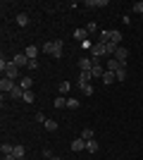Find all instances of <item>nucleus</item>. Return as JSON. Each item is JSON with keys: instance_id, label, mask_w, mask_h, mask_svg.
<instances>
[{"instance_id": "nucleus-17", "label": "nucleus", "mask_w": 143, "mask_h": 160, "mask_svg": "<svg viewBox=\"0 0 143 160\" xmlns=\"http://www.w3.org/2000/svg\"><path fill=\"white\" fill-rule=\"evenodd\" d=\"M91 74H93V77H102V74H105V65H100V62H98V65H93Z\"/></svg>"}, {"instance_id": "nucleus-21", "label": "nucleus", "mask_w": 143, "mask_h": 160, "mask_svg": "<svg viewBox=\"0 0 143 160\" xmlns=\"http://www.w3.org/2000/svg\"><path fill=\"white\" fill-rule=\"evenodd\" d=\"M79 88H81L83 96H93V86L91 84H79Z\"/></svg>"}, {"instance_id": "nucleus-4", "label": "nucleus", "mask_w": 143, "mask_h": 160, "mask_svg": "<svg viewBox=\"0 0 143 160\" xmlns=\"http://www.w3.org/2000/svg\"><path fill=\"white\" fill-rule=\"evenodd\" d=\"M115 60L122 62V65H126V60H129V48L119 46V48H117V53H115Z\"/></svg>"}, {"instance_id": "nucleus-3", "label": "nucleus", "mask_w": 143, "mask_h": 160, "mask_svg": "<svg viewBox=\"0 0 143 160\" xmlns=\"http://www.w3.org/2000/svg\"><path fill=\"white\" fill-rule=\"evenodd\" d=\"M14 86H17V84H14L12 79H7V77H2V79H0V91H2V96H10Z\"/></svg>"}, {"instance_id": "nucleus-37", "label": "nucleus", "mask_w": 143, "mask_h": 160, "mask_svg": "<svg viewBox=\"0 0 143 160\" xmlns=\"http://www.w3.org/2000/svg\"><path fill=\"white\" fill-rule=\"evenodd\" d=\"M21 160H26V158H21Z\"/></svg>"}, {"instance_id": "nucleus-19", "label": "nucleus", "mask_w": 143, "mask_h": 160, "mask_svg": "<svg viewBox=\"0 0 143 160\" xmlns=\"http://www.w3.org/2000/svg\"><path fill=\"white\" fill-rule=\"evenodd\" d=\"M91 79H93V74H91V72H81V74H79V84H88Z\"/></svg>"}, {"instance_id": "nucleus-20", "label": "nucleus", "mask_w": 143, "mask_h": 160, "mask_svg": "<svg viewBox=\"0 0 143 160\" xmlns=\"http://www.w3.org/2000/svg\"><path fill=\"white\" fill-rule=\"evenodd\" d=\"M43 127H45V132H55V129H57V122H55V120H45V122H43Z\"/></svg>"}, {"instance_id": "nucleus-28", "label": "nucleus", "mask_w": 143, "mask_h": 160, "mask_svg": "<svg viewBox=\"0 0 143 160\" xmlns=\"http://www.w3.org/2000/svg\"><path fill=\"white\" fill-rule=\"evenodd\" d=\"M53 105H55V108H64V105H67V100L60 96V98H55V100H53Z\"/></svg>"}, {"instance_id": "nucleus-1", "label": "nucleus", "mask_w": 143, "mask_h": 160, "mask_svg": "<svg viewBox=\"0 0 143 160\" xmlns=\"http://www.w3.org/2000/svg\"><path fill=\"white\" fill-rule=\"evenodd\" d=\"M0 69H2V77H7V79H17L19 77V67L14 65V62H5V58L0 60Z\"/></svg>"}, {"instance_id": "nucleus-6", "label": "nucleus", "mask_w": 143, "mask_h": 160, "mask_svg": "<svg viewBox=\"0 0 143 160\" xmlns=\"http://www.w3.org/2000/svg\"><path fill=\"white\" fill-rule=\"evenodd\" d=\"M12 62H14L17 67H21V65H24V67H29V58H26L24 53H17V55L12 58Z\"/></svg>"}, {"instance_id": "nucleus-18", "label": "nucleus", "mask_w": 143, "mask_h": 160, "mask_svg": "<svg viewBox=\"0 0 143 160\" xmlns=\"http://www.w3.org/2000/svg\"><path fill=\"white\" fill-rule=\"evenodd\" d=\"M115 77H117V81H119V84H122V81H126V67H119V69L115 72Z\"/></svg>"}, {"instance_id": "nucleus-13", "label": "nucleus", "mask_w": 143, "mask_h": 160, "mask_svg": "<svg viewBox=\"0 0 143 160\" xmlns=\"http://www.w3.org/2000/svg\"><path fill=\"white\" fill-rule=\"evenodd\" d=\"M19 86L24 88V91H31V86H34V79H31V77H24V79L19 81Z\"/></svg>"}, {"instance_id": "nucleus-35", "label": "nucleus", "mask_w": 143, "mask_h": 160, "mask_svg": "<svg viewBox=\"0 0 143 160\" xmlns=\"http://www.w3.org/2000/svg\"><path fill=\"white\" fill-rule=\"evenodd\" d=\"M5 160H19V158H17L14 153H10V155H5Z\"/></svg>"}, {"instance_id": "nucleus-22", "label": "nucleus", "mask_w": 143, "mask_h": 160, "mask_svg": "<svg viewBox=\"0 0 143 160\" xmlns=\"http://www.w3.org/2000/svg\"><path fill=\"white\" fill-rule=\"evenodd\" d=\"M17 24H19V27H26L29 24V14H24V12L17 14Z\"/></svg>"}, {"instance_id": "nucleus-27", "label": "nucleus", "mask_w": 143, "mask_h": 160, "mask_svg": "<svg viewBox=\"0 0 143 160\" xmlns=\"http://www.w3.org/2000/svg\"><path fill=\"white\" fill-rule=\"evenodd\" d=\"M81 105V103H79V100L76 98H67V108H72V110H76V108Z\"/></svg>"}, {"instance_id": "nucleus-2", "label": "nucleus", "mask_w": 143, "mask_h": 160, "mask_svg": "<svg viewBox=\"0 0 143 160\" xmlns=\"http://www.w3.org/2000/svg\"><path fill=\"white\" fill-rule=\"evenodd\" d=\"M41 50L53 58H62V41H48V43H43Z\"/></svg>"}, {"instance_id": "nucleus-9", "label": "nucleus", "mask_w": 143, "mask_h": 160, "mask_svg": "<svg viewBox=\"0 0 143 160\" xmlns=\"http://www.w3.org/2000/svg\"><path fill=\"white\" fill-rule=\"evenodd\" d=\"M107 41H112V43H117V46H122V33H119V31H107Z\"/></svg>"}, {"instance_id": "nucleus-32", "label": "nucleus", "mask_w": 143, "mask_h": 160, "mask_svg": "<svg viewBox=\"0 0 143 160\" xmlns=\"http://www.w3.org/2000/svg\"><path fill=\"white\" fill-rule=\"evenodd\" d=\"M67 91H69V84H67V81H62V84H60V93H67Z\"/></svg>"}, {"instance_id": "nucleus-7", "label": "nucleus", "mask_w": 143, "mask_h": 160, "mask_svg": "<svg viewBox=\"0 0 143 160\" xmlns=\"http://www.w3.org/2000/svg\"><path fill=\"white\" fill-rule=\"evenodd\" d=\"M100 55H105V43H95L91 48V58H100Z\"/></svg>"}, {"instance_id": "nucleus-10", "label": "nucleus", "mask_w": 143, "mask_h": 160, "mask_svg": "<svg viewBox=\"0 0 143 160\" xmlns=\"http://www.w3.org/2000/svg\"><path fill=\"white\" fill-rule=\"evenodd\" d=\"M115 81H117L115 72H107V69H105V74H102V84H107V86H110V84H115Z\"/></svg>"}, {"instance_id": "nucleus-31", "label": "nucleus", "mask_w": 143, "mask_h": 160, "mask_svg": "<svg viewBox=\"0 0 143 160\" xmlns=\"http://www.w3.org/2000/svg\"><path fill=\"white\" fill-rule=\"evenodd\" d=\"M134 12H143V0H138V2H134Z\"/></svg>"}, {"instance_id": "nucleus-24", "label": "nucleus", "mask_w": 143, "mask_h": 160, "mask_svg": "<svg viewBox=\"0 0 143 160\" xmlns=\"http://www.w3.org/2000/svg\"><path fill=\"white\" fill-rule=\"evenodd\" d=\"M21 100H24V103H34V100H36L34 91H24V98H21Z\"/></svg>"}, {"instance_id": "nucleus-5", "label": "nucleus", "mask_w": 143, "mask_h": 160, "mask_svg": "<svg viewBox=\"0 0 143 160\" xmlns=\"http://www.w3.org/2000/svg\"><path fill=\"white\" fill-rule=\"evenodd\" d=\"M119 67H126V65H122V62H117L115 58H110V60L105 62V69H107V72H117Z\"/></svg>"}, {"instance_id": "nucleus-36", "label": "nucleus", "mask_w": 143, "mask_h": 160, "mask_svg": "<svg viewBox=\"0 0 143 160\" xmlns=\"http://www.w3.org/2000/svg\"><path fill=\"white\" fill-rule=\"evenodd\" d=\"M50 160H62V158H57V155H53V158H50Z\"/></svg>"}, {"instance_id": "nucleus-8", "label": "nucleus", "mask_w": 143, "mask_h": 160, "mask_svg": "<svg viewBox=\"0 0 143 160\" xmlns=\"http://www.w3.org/2000/svg\"><path fill=\"white\" fill-rule=\"evenodd\" d=\"M7 98H12V100H21V98H24V88H21L19 84H17V86L12 88V93L7 96Z\"/></svg>"}, {"instance_id": "nucleus-26", "label": "nucleus", "mask_w": 143, "mask_h": 160, "mask_svg": "<svg viewBox=\"0 0 143 160\" xmlns=\"http://www.w3.org/2000/svg\"><path fill=\"white\" fill-rule=\"evenodd\" d=\"M0 151H2V155H10L14 151V146H10V143H2V146H0Z\"/></svg>"}, {"instance_id": "nucleus-29", "label": "nucleus", "mask_w": 143, "mask_h": 160, "mask_svg": "<svg viewBox=\"0 0 143 160\" xmlns=\"http://www.w3.org/2000/svg\"><path fill=\"white\" fill-rule=\"evenodd\" d=\"M12 153H14L17 158L21 160V158H24V146H14V151H12Z\"/></svg>"}, {"instance_id": "nucleus-16", "label": "nucleus", "mask_w": 143, "mask_h": 160, "mask_svg": "<svg viewBox=\"0 0 143 160\" xmlns=\"http://www.w3.org/2000/svg\"><path fill=\"white\" fill-rule=\"evenodd\" d=\"M79 65H81V72H91V69H93V62H91V58H83Z\"/></svg>"}, {"instance_id": "nucleus-34", "label": "nucleus", "mask_w": 143, "mask_h": 160, "mask_svg": "<svg viewBox=\"0 0 143 160\" xmlns=\"http://www.w3.org/2000/svg\"><path fill=\"white\" fill-rule=\"evenodd\" d=\"M38 67V60H29V69H36Z\"/></svg>"}, {"instance_id": "nucleus-12", "label": "nucleus", "mask_w": 143, "mask_h": 160, "mask_svg": "<svg viewBox=\"0 0 143 160\" xmlns=\"http://www.w3.org/2000/svg\"><path fill=\"white\" fill-rule=\"evenodd\" d=\"M24 55H26L29 60H36V55H38V48H36V46H26V50H24Z\"/></svg>"}, {"instance_id": "nucleus-23", "label": "nucleus", "mask_w": 143, "mask_h": 160, "mask_svg": "<svg viewBox=\"0 0 143 160\" xmlns=\"http://www.w3.org/2000/svg\"><path fill=\"white\" fill-rule=\"evenodd\" d=\"M86 5H88V7H105V5H107V0H88Z\"/></svg>"}, {"instance_id": "nucleus-25", "label": "nucleus", "mask_w": 143, "mask_h": 160, "mask_svg": "<svg viewBox=\"0 0 143 160\" xmlns=\"http://www.w3.org/2000/svg\"><path fill=\"white\" fill-rule=\"evenodd\" d=\"M81 139L83 141H91V139H93V129H83V132H81Z\"/></svg>"}, {"instance_id": "nucleus-30", "label": "nucleus", "mask_w": 143, "mask_h": 160, "mask_svg": "<svg viewBox=\"0 0 143 160\" xmlns=\"http://www.w3.org/2000/svg\"><path fill=\"white\" fill-rule=\"evenodd\" d=\"M86 31H88V33H95V31H98V24H95V22H88V24H86Z\"/></svg>"}, {"instance_id": "nucleus-15", "label": "nucleus", "mask_w": 143, "mask_h": 160, "mask_svg": "<svg viewBox=\"0 0 143 160\" xmlns=\"http://www.w3.org/2000/svg\"><path fill=\"white\" fill-rule=\"evenodd\" d=\"M74 38H76V41H81V43H83V41L88 38V31H86V29H76V31H74Z\"/></svg>"}, {"instance_id": "nucleus-11", "label": "nucleus", "mask_w": 143, "mask_h": 160, "mask_svg": "<svg viewBox=\"0 0 143 160\" xmlns=\"http://www.w3.org/2000/svg\"><path fill=\"white\" fill-rule=\"evenodd\" d=\"M83 148H86V141H83V139L72 141V151H74V153H79V151H83Z\"/></svg>"}, {"instance_id": "nucleus-14", "label": "nucleus", "mask_w": 143, "mask_h": 160, "mask_svg": "<svg viewBox=\"0 0 143 160\" xmlns=\"http://www.w3.org/2000/svg\"><path fill=\"white\" fill-rule=\"evenodd\" d=\"M98 148H100V143H98V141H86V151H88V153H98Z\"/></svg>"}, {"instance_id": "nucleus-33", "label": "nucleus", "mask_w": 143, "mask_h": 160, "mask_svg": "<svg viewBox=\"0 0 143 160\" xmlns=\"http://www.w3.org/2000/svg\"><path fill=\"white\" fill-rule=\"evenodd\" d=\"M43 158L50 160V158H53V151H50V148H43Z\"/></svg>"}]
</instances>
